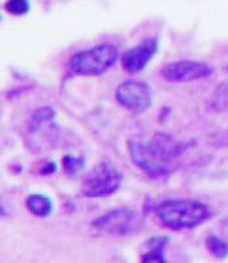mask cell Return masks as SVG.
<instances>
[{
    "label": "cell",
    "mask_w": 228,
    "mask_h": 263,
    "mask_svg": "<svg viewBox=\"0 0 228 263\" xmlns=\"http://www.w3.org/2000/svg\"><path fill=\"white\" fill-rule=\"evenodd\" d=\"M123 181V174L111 163L96 164L84 178L81 192L87 198H107L114 195Z\"/></svg>",
    "instance_id": "277c9868"
},
{
    "label": "cell",
    "mask_w": 228,
    "mask_h": 263,
    "mask_svg": "<svg viewBox=\"0 0 228 263\" xmlns=\"http://www.w3.org/2000/svg\"><path fill=\"white\" fill-rule=\"evenodd\" d=\"M204 247L207 253L216 259V260H225L228 259V240L218 236V234H208L204 239Z\"/></svg>",
    "instance_id": "8fae6325"
},
{
    "label": "cell",
    "mask_w": 228,
    "mask_h": 263,
    "mask_svg": "<svg viewBox=\"0 0 228 263\" xmlns=\"http://www.w3.org/2000/svg\"><path fill=\"white\" fill-rule=\"evenodd\" d=\"M56 172V164L55 163H47L44 167H41V174L43 175H52V174H55Z\"/></svg>",
    "instance_id": "ac0fdd59"
},
{
    "label": "cell",
    "mask_w": 228,
    "mask_h": 263,
    "mask_svg": "<svg viewBox=\"0 0 228 263\" xmlns=\"http://www.w3.org/2000/svg\"><path fill=\"white\" fill-rule=\"evenodd\" d=\"M63 167L64 174L67 177H78L84 169H85V160L82 157H73V155H66L63 158Z\"/></svg>",
    "instance_id": "5bb4252c"
},
{
    "label": "cell",
    "mask_w": 228,
    "mask_h": 263,
    "mask_svg": "<svg viewBox=\"0 0 228 263\" xmlns=\"http://www.w3.org/2000/svg\"><path fill=\"white\" fill-rule=\"evenodd\" d=\"M128 154L132 163L152 180H166L175 172V161L164 157L151 142L129 139Z\"/></svg>",
    "instance_id": "7a4b0ae2"
},
{
    "label": "cell",
    "mask_w": 228,
    "mask_h": 263,
    "mask_svg": "<svg viewBox=\"0 0 228 263\" xmlns=\"http://www.w3.org/2000/svg\"><path fill=\"white\" fill-rule=\"evenodd\" d=\"M170 245V237L167 234H157L149 237L142 248L140 262L143 263H166V250Z\"/></svg>",
    "instance_id": "30bf717a"
},
{
    "label": "cell",
    "mask_w": 228,
    "mask_h": 263,
    "mask_svg": "<svg viewBox=\"0 0 228 263\" xmlns=\"http://www.w3.org/2000/svg\"><path fill=\"white\" fill-rule=\"evenodd\" d=\"M117 104L134 114L146 113L152 105V90L148 82L128 79L116 90Z\"/></svg>",
    "instance_id": "8992f818"
},
{
    "label": "cell",
    "mask_w": 228,
    "mask_h": 263,
    "mask_svg": "<svg viewBox=\"0 0 228 263\" xmlns=\"http://www.w3.org/2000/svg\"><path fill=\"white\" fill-rule=\"evenodd\" d=\"M5 9L14 15H23L29 11V2L28 0H9L5 5Z\"/></svg>",
    "instance_id": "9a60e30c"
},
{
    "label": "cell",
    "mask_w": 228,
    "mask_h": 263,
    "mask_svg": "<svg viewBox=\"0 0 228 263\" xmlns=\"http://www.w3.org/2000/svg\"><path fill=\"white\" fill-rule=\"evenodd\" d=\"M172 116V108L170 107H163L160 111H158V120L161 122V123H164V122H167V119Z\"/></svg>",
    "instance_id": "e0dca14e"
},
{
    "label": "cell",
    "mask_w": 228,
    "mask_h": 263,
    "mask_svg": "<svg viewBox=\"0 0 228 263\" xmlns=\"http://www.w3.org/2000/svg\"><path fill=\"white\" fill-rule=\"evenodd\" d=\"M157 222L169 231H186L204 226L213 218V209L193 198H167L157 202Z\"/></svg>",
    "instance_id": "6da1fadb"
},
{
    "label": "cell",
    "mask_w": 228,
    "mask_h": 263,
    "mask_svg": "<svg viewBox=\"0 0 228 263\" xmlns=\"http://www.w3.org/2000/svg\"><path fill=\"white\" fill-rule=\"evenodd\" d=\"M143 218L132 209H113L93 221V228L111 236H132L143 228Z\"/></svg>",
    "instance_id": "5b68a950"
},
{
    "label": "cell",
    "mask_w": 228,
    "mask_h": 263,
    "mask_svg": "<svg viewBox=\"0 0 228 263\" xmlns=\"http://www.w3.org/2000/svg\"><path fill=\"white\" fill-rule=\"evenodd\" d=\"M152 145L160 151L164 157H167L169 160H177L180 158L186 151L190 149V146L195 143V142H184V140H180L177 139L175 136L169 134V133H155L152 136V139L149 140Z\"/></svg>",
    "instance_id": "9c48e42d"
},
{
    "label": "cell",
    "mask_w": 228,
    "mask_h": 263,
    "mask_svg": "<svg viewBox=\"0 0 228 263\" xmlns=\"http://www.w3.org/2000/svg\"><path fill=\"white\" fill-rule=\"evenodd\" d=\"M26 207L32 215L38 218H46L52 212V201L44 195H31L26 199Z\"/></svg>",
    "instance_id": "4fadbf2b"
},
{
    "label": "cell",
    "mask_w": 228,
    "mask_h": 263,
    "mask_svg": "<svg viewBox=\"0 0 228 263\" xmlns=\"http://www.w3.org/2000/svg\"><path fill=\"white\" fill-rule=\"evenodd\" d=\"M119 60V49L113 44H99L75 53L70 61V70L81 76H99L108 72Z\"/></svg>",
    "instance_id": "3957f363"
},
{
    "label": "cell",
    "mask_w": 228,
    "mask_h": 263,
    "mask_svg": "<svg viewBox=\"0 0 228 263\" xmlns=\"http://www.w3.org/2000/svg\"><path fill=\"white\" fill-rule=\"evenodd\" d=\"M155 207H157V202L152 199V198H146L145 202H143V215H149V213H154L155 212Z\"/></svg>",
    "instance_id": "2e32d148"
},
{
    "label": "cell",
    "mask_w": 228,
    "mask_h": 263,
    "mask_svg": "<svg viewBox=\"0 0 228 263\" xmlns=\"http://www.w3.org/2000/svg\"><path fill=\"white\" fill-rule=\"evenodd\" d=\"M215 73V69L199 60H177L160 69V75L170 84H186L207 79Z\"/></svg>",
    "instance_id": "52a82bcc"
},
{
    "label": "cell",
    "mask_w": 228,
    "mask_h": 263,
    "mask_svg": "<svg viewBox=\"0 0 228 263\" xmlns=\"http://www.w3.org/2000/svg\"><path fill=\"white\" fill-rule=\"evenodd\" d=\"M208 110L212 113H228V81L221 82L210 96Z\"/></svg>",
    "instance_id": "7c38bea8"
},
{
    "label": "cell",
    "mask_w": 228,
    "mask_h": 263,
    "mask_svg": "<svg viewBox=\"0 0 228 263\" xmlns=\"http://www.w3.org/2000/svg\"><path fill=\"white\" fill-rule=\"evenodd\" d=\"M157 52H158V40L157 38H148V40L142 41L140 44L128 49L120 57L122 69L129 75L139 73V72L145 70V67L157 55Z\"/></svg>",
    "instance_id": "ba28073f"
}]
</instances>
